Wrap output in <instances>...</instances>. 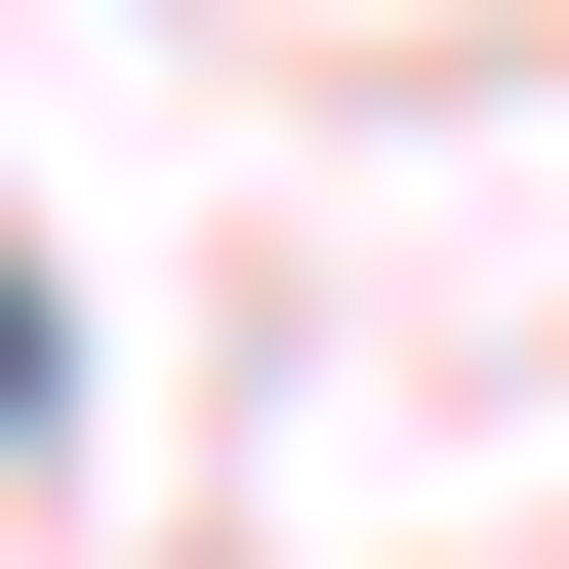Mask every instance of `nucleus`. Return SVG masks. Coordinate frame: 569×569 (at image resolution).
Segmentation results:
<instances>
[{
	"instance_id": "1",
	"label": "nucleus",
	"mask_w": 569,
	"mask_h": 569,
	"mask_svg": "<svg viewBox=\"0 0 569 569\" xmlns=\"http://www.w3.org/2000/svg\"><path fill=\"white\" fill-rule=\"evenodd\" d=\"M0 407H41V284H0Z\"/></svg>"
}]
</instances>
